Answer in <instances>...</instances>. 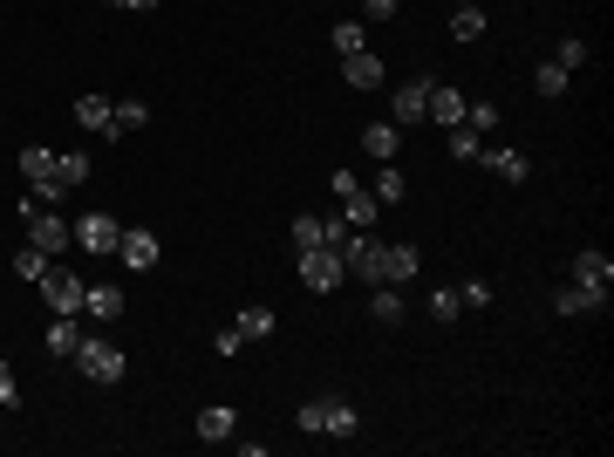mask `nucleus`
<instances>
[{
	"label": "nucleus",
	"mask_w": 614,
	"mask_h": 457,
	"mask_svg": "<svg viewBox=\"0 0 614 457\" xmlns=\"http://www.w3.org/2000/svg\"><path fill=\"white\" fill-rule=\"evenodd\" d=\"M21 219H28V246H35V253H48V260H62V253L76 246V232H69V219H62L55 205L21 198Z\"/></svg>",
	"instance_id": "1"
},
{
	"label": "nucleus",
	"mask_w": 614,
	"mask_h": 457,
	"mask_svg": "<svg viewBox=\"0 0 614 457\" xmlns=\"http://www.w3.org/2000/svg\"><path fill=\"white\" fill-rule=\"evenodd\" d=\"M342 280H348V267H342L335 246H307V253H301V287H307V294H335Z\"/></svg>",
	"instance_id": "2"
},
{
	"label": "nucleus",
	"mask_w": 614,
	"mask_h": 457,
	"mask_svg": "<svg viewBox=\"0 0 614 457\" xmlns=\"http://www.w3.org/2000/svg\"><path fill=\"white\" fill-rule=\"evenodd\" d=\"M76 369H82V382H123V348H110V342H96V335H82V348H76Z\"/></svg>",
	"instance_id": "3"
},
{
	"label": "nucleus",
	"mask_w": 614,
	"mask_h": 457,
	"mask_svg": "<svg viewBox=\"0 0 614 457\" xmlns=\"http://www.w3.org/2000/svg\"><path fill=\"white\" fill-rule=\"evenodd\" d=\"M335 198H342V219L348 226H376V219H383V205H376V198H369V185H362V178H355V171H335Z\"/></svg>",
	"instance_id": "4"
},
{
	"label": "nucleus",
	"mask_w": 614,
	"mask_h": 457,
	"mask_svg": "<svg viewBox=\"0 0 614 457\" xmlns=\"http://www.w3.org/2000/svg\"><path fill=\"white\" fill-rule=\"evenodd\" d=\"M41 294H48V307H55V314H82V294H89V280H82V273H69L62 260H55V267L41 273Z\"/></svg>",
	"instance_id": "5"
},
{
	"label": "nucleus",
	"mask_w": 614,
	"mask_h": 457,
	"mask_svg": "<svg viewBox=\"0 0 614 457\" xmlns=\"http://www.w3.org/2000/svg\"><path fill=\"white\" fill-rule=\"evenodd\" d=\"M69 232H76L82 253H96V260H103V253H116V239H123V226H116L110 212H82V219H69Z\"/></svg>",
	"instance_id": "6"
},
{
	"label": "nucleus",
	"mask_w": 614,
	"mask_h": 457,
	"mask_svg": "<svg viewBox=\"0 0 614 457\" xmlns=\"http://www.w3.org/2000/svg\"><path fill=\"white\" fill-rule=\"evenodd\" d=\"M417 280V246H376V287Z\"/></svg>",
	"instance_id": "7"
},
{
	"label": "nucleus",
	"mask_w": 614,
	"mask_h": 457,
	"mask_svg": "<svg viewBox=\"0 0 614 457\" xmlns=\"http://www.w3.org/2000/svg\"><path fill=\"white\" fill-rule=\"evenodd\" d=\"M423 103H430V82H396V96H389V123L396 130H410V123H423Z\"/></svg>",
	"instance_id": "8"
},
{
	"label": "nucleus",
	"mask_w": 614,
	"mask_h": 457,
	"mask_svg": "<svg viewBox=\"0 0 614 457\" xmlns=\"http://www.w3.org/2000/svg\"><path fill=\"white\" fill-rule=\"evenodd\" d=\"M76 123L89 130V137H123V130H116V103H110V96H76Z\"/></svg>",
	"instance_id": "9"
},
{
	"label": "nucleus",
	"mask_w": 614,
	"mask_h": 457,
	"mask_svg": "<svg viewBox=\"0 0 614 457\" xmlns=\"http://www.w3.org/2000/svg\"><path fill=\"white\" fill-rule=\"evenodd\" d=\"M116 260L123 267H157V232H144V226H123V239H116Z\"/></svg>",
	"instance_id": "10"
},
{
	"label": "nucleus",
	"mask_w": 614,
	"mask_h": 457,
	"mask_svg": "<svg viewBox=\"0 0 614 457\" xmlns=\"http://www.w3.org/2000/svg\"><path fill=\"white\" fill-rule=\"evenodd\" d=\"M574 287L608 294V287H614V260H608V253H574Z\"/></svg>",
	"instance_id": "11"
},
{
	"label": "nucleus",
	"mask_w": 614,
	"mask_h": 457,
	"mask_svg": "<svg viewBox=\"0 0 614 457\" xmlns=\"http://www.w3.org/2000/svg\"><path fill=\"white\" fill-rule=\"evenodd\" d=\"M464 103H471V96H458L451 82H430V103H423V116H437L444 130H458V123H464Z\"/></svg>",
	"instance_id": "12"
},
{
	"label": "nucleus",
	"mask_w": 614,
	"mask_h": 457,
	"mask_svg": "<svg viewBox=\"0 0 614 457\" xmlns=\"http://www.w3.org/2000/svg\"><path fill=\"white\" fill-rule=\"evenodd\" d=\"M232 430H239V410H232V403H205V410H198V437H205V444H232Z\"/></svg>",
	"instance_id": "13"
},
{
	"label": "nucleus",
	"mask_w": 614,
	"mask_h": 457,
	"mask_svg": "<svg viewBox=\"0 0 614 457\" xmlns=\"http://www.w3.org/2000/svg\"><path fill=\"white\" fill-rule=\"evenodd\" d=\"M76 348H82V314H55V321H48V355L76 362Z\"/></svg>",
	"instance_id": "14"
},
{
	"label": "nucleus",
	"mask_w": 614,
	"mask_h": 457,
	"mask_svg": "<svg viewBox=\"0 0 614 457\" xmlns=\"http://www.w3.org/2000/svg\"><path fill=\"white\" fill-rule=\"evenodd\" d=\"M478 157H485V164L499 171L505 185H526V178H533V157H526V151H512V144H499V151H478Z\"/></svg>",
	"instance_id": "15"
},
{
	"label": "nucleus",
	"mask_w": 614,
	"mask_h": 457,
	"mask_svg": "<svg viewBox=\"0 0 614 457\" xmlns=\"http://www.w3.org/2000/svg\"><path fill=\"white\" fill-rule=\"evenodd\" d=\"M342 76H348V89H383V62L369 48H355V55H342Z\"/></svg>",
	"instance_id": "16"
},
{
	"label": "nucleus",
	"mask_w": 614,
	"mask_h": 457,
	"mask_svg": "<svg viewBox=\"0 0 614 457\" xmlns=\"http://www.w3.org/2000/svg\"><path fill=\"white\" fill-rule=\"evenodd\" d=\"M362 151L376 157V164H396V151H403V130H396V123H369V130H362Z\"/></svg>",
	"instance_id": "17"
},
{
	"label": "nucleus",
	"mask_w": 614,
	"mask_h": 457,
	"mask_svg": "<svg viewBox=\"0 0 614 457\" xmlns=\"http://www.w3.org/2000/svg\"><path fill=\"white\" fill-rule=\"evenodd\" d=\"M369 198H376V205H403V198H410V178H403L396 164H376V178H369Z\"/></svg>",
	"instance_id": "18"
},
{
	"label": "nucleus",
	"mask_w": 614,
	"mask_h": 457,
	"mask_svg": "<svg viewBox=\"0 0 614 457\" xmlns=\"http://www.w3.org/2000/svg\"><path fill=\"white\" fill-rule=\"evenodd\" d=\"M321 430H328V437H355V430H362V417H355V403H342V396H328V403H321Z\"/></svg>",
	"instance_id": "19"
},
{
	"label": "nucleus",
	"mask_w": 614,
	"mask_h": 457,
	"mask_svg": "<svg viewBox=\"0 0 614 457\" xmlns=\"http://www.w3.org/2000/svg\"><path fill=\"white\" fill-rule=\"evenodd\" d=\"M601 307H608V294H587V287H574V280L553 294V314H601Z\"/></svg>",
	"instance_id": "20"
},
{
	"label": "nucleus",
	"mask_w": 614,
	"mask_h": 457,
	"mask_svg": "<svg viewBox=\"0 0 614 457\" xmlns=\"http://www.w3.org/2000/svg\"><path fill=\"white\" fill-rule=\"evenodd\" d=\"M485 35V7H478V0H458V7H451V41H478Z\"/></svg>",
	"instance_id": "21"
},
{
	"label": "nucleus",
	"mask_w": 614,
	"mask_h": 457,
	"mask_svg": "<svg viewBox=\"0 0 614 457\" xmlns=\"http://www.w3.org/2000/svg\"><path fill=\"white\" fill-rule=\"evenodd\" d=\"M232 328H239L246 342H273V328H280V321H273V307H239V321H232Z\"/></svg>",
	"instance_id": "22"
},
{
	"label": "nucleus",
	"mask_w": 614,
	"mask_h": 457,
	"mask_svg": "<svg viewBox=\"0 0 614 457\" xmlns=\"http://www.w3.org/2000/svg\"><path fill=\"white\" fill-rule=\"evenodd\" d=\"M89 171H96V164H89V151H62V157H55V178H62V191L89 185Z\"/></svg>",
	"instance_id": "23"
},
{
	"label": "nucleus",
	"mask_w": 614,
	"mask_h": 457,
	"mask_svg": "<svg viewBox=\"0 0 614 457\" xmlns=\"http://www.w3.org/2000/svg\"><path fill=\"white\" fill-rule=\"evenodd\" d=\"M82 314H89V321H116V314H123V294H116V287H89V294H82Z\"/></svg>",
	"instance_id": "24"
},
{
	"label": "nucleus",
	"mask_w": 614,
	"mask_h": 457,
	"mask_svg": "<svg viewBox=\"0 0 614 457\" xmlns=\"http://www.w3.org/2000/svg\"><path fill=\"white\" fill-rule=\"evenodd\" d=\"M21 178H28V185L55 178V151H48V144H28V151H21Z\"/></svg>",
	"instance_id": "25"
},
{
	"label": "nucleus",
	"mask_w": 614,
	"mask_h": 457,
	"mask_svg": "<svg viewBox=\"0 0 614 457\" xmlns=\"http://www.w3.org/2000/svg\"><path fill=\"white\" fill-rule=\"evenodd\" d=\"M7 267L21 273V280H35V287H41V273L55 267V260H48V253H35V246H21V253H14V260H7Z\"/></svg>",
	"instance_id": "26"
},
{
	"label": "nucleus",
	"mask_w": 614,
	"mask_h": 457,
	"mask_svg": "<svg viewBox=\"0 0 614 457\" xmlns=\"http://www.w3.org/2000/svg\"><path fill=\"white\" fill-rule=\"evenodd\" d=\"M307 246H328V226H321L314 212H301V219H294V253H307Z\"/></svg>",
	"instance_id": "27"
},
{
	"label": "nucleus",
	"mask_w": 614,
	"mask_h": 457,
	"mask_svg": "<svg viewBox=\"0 0 614 457\" xmlns=\"http://www.w3.org/2000/svg\"><path fill=\"white\" fill-rule=\"evenodd\" d=\"M376 321H383V328H396V321H403V287H376Z\"/></svg>",
	"instance_id": "28"
},
{
	"label": "nucleus",
	"mask_w": 614,
	"mask_h": 457,
	"mask_svg": "<svg viewBox=\"0 0 614 457\" xmlns=\"http://www.w3.org/2000/svg\"><path fill=\"white\" fill-rule=\"evenodd\" d=\"M567 69H560V62H539V96H546V103H560V96H567Z\"/></svg>",
	"instance_id": "29"
},
{
	"label": "nucleus",
	"mask_w": 614,
	"mask_h": 457,
	"mask_svg": "<svg viewBox=\"0 0 614 457\" xmlns=\"http://www.w3.org/2000/svg\"><path fill=\"white\" fill-rule=\"evenodd\" d=\"M144 123H151V103H144V96H123V103H116V130H144Z\"/></svg>",
	"instance_id": "30"
},
{
	"label": "nucleus",
	"mask_w": 614,
	"mask_h": 457,
	"mask_svg": "<svg viewBox=\"0 0 614 457\" xmlns=\"http://www.w3.org/2000/svg\"><path fill=\"white\" fill-rule=\"evenodd\" d=\"M587 55H594V48H587V41H580V35H567V41H560V48H553V62H560L567 76H574V69H587Z\"/></svg>",
	"instance_id": "31"
},
{
	"label": "nucleus",
	"mask_w": 614,
	"mask_h": 457,
	"mask_svg": "<svg viewBox=\"0 0 614 457\" xmlns=\"http://www.w3.org/2000/svg\"><path fill=\"white\" fill-rule=\"evenodd\" d=\"M458 314H464L458 287H437V294H430V321H458Z\"/></svg>",
	"instance_id": "32"
},
{
	"label": "nucleus",
	"mask_w": 614,
	"mask_h": 457,
	"mask_svg": "<svg viewBox=\"0 0 614 457\" xmlns=\"http://www.w3.org/2000/svg\"><path fill=\"white\" fill-rule=\"evenodd\" d=\"M478 151H485V137H478L471 123H458V130H451V157H478Z\"/></svg>",
	"instance_id": "33"
},
{
	"label": "nucleus",
	"mask_w": 614,
	"mask_h": 457,
	"mask_svg": "<svg viewBox=\"0 0 614 457\" xmlns=\"http://www.w3.org/2000/svg\"><path fill=\"white\" fill-rule=\"evenodd\" d=\"M355 48H369V35H362V21H342L335 28V55H355Z\"/></svg>",
	"instance_id": "34"
},
{
	"label": "nucleus",
	"mask_w": 614,
	"mask_h": 457,
	"mask_svg": "<svg viewBox=\"0 0 614 457\" xmlns=\"http://www.w3.org/2000/svg\"><path fill=\"white\" fill-rule=\"evenodd\" d=\"M464 123H471L478 137H492V123H499V110H492V103H464Z\"/></svg>",
	"instance_id": "35"
},
{
	"label": "nucleus",
	"mask_w": 614,
	"mask_h": 457,
	"mask_svg": "<svg viewBox=\"0 0 614 457\" xmlns=\"http://www.w3.org/2000/svg\"><path fill=\"white\" fill-rule=\"evenodd\" d=\"M14 403H21V382H14V369L0 362V410H14Z\"/></svg>",
	"instance_id": "36"
},
{
	"label": "nucleus",
	"mask_w": 614,
	"mask_h": 457,
	"mask_svg": "<svg viewBox=\"0 0 614 457\" xmlns=\"http://www.w3.org/2000/svg\"><path fill=\"white\" fill-rule=\"evenodd\" d=\"M403 0H362V21H396Z\"/></svg>",
	"instance_id": "37"
},
{
	"label": "nucleus",
	"mask_w": 614,
	"mask_h": 457,
	"mask_svg": "<svg viewBox=\"0 0 614 457\" xmlns=\"http://www.w3.org/2000/svg\"><path fill=\"white\" fill-rule=\"evenodd\" d=\"M239 348H246V335H239V328H219V362H232Z\"/></svg>",
	"instance_id": "38"
},
{
	"label": "nucleus",
	"mask_w": 614,
	"mask_h": 457,
	"mask_svg": "<svg viewBox=\"0 0 614 457\" xmlns=\"http://www.w3.org/2000/svg\"><path fill=\"white\" fill-rule=\"evenodd\" d=\"M458 294H464V307H485V301H492V287H485V280H464Z\"/></svg>",
	"instance_id": "39"
},
{
	"label": "nucleus",
	"mask_w": 614,
	"mask_h": 457,
	"mask_svg": "<svg viewBox=\"0 0 614 457\" xmlns=\"http://www.w3.org/2000/svg\"><path fill=\"white\" fill-rule=\"evenodd\" d=\"M294 423H301L307 437H314V430H321V403H301V410H294Z\"/></svg>",
	"instance_id": "40"
}]
</instances>
